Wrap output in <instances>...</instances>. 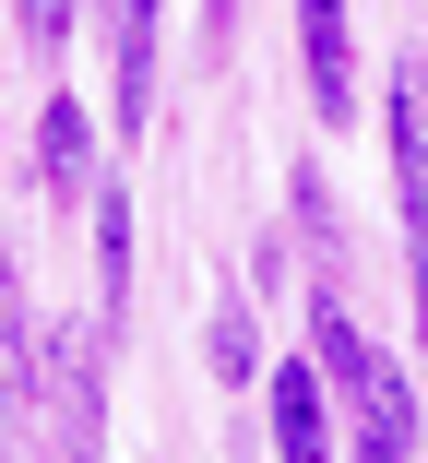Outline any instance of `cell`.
<instances>
[{
  "mask_svg": "<svg viewBox=\"0 0 428 463\" xmlns=\"http://www.w3.org/2000/svg\"><path fill=\"white\" fill-rule=\"evenodd\" d=\"M298 60H309V108H321V119H357V36H346V0H298Z\"/></svg>",
  "mask_w": 428,
  "mask_h": 463,
  "instance_id": "obj_1",
  "label": "cell"
},
{
  "mask_svg": "<svg viewBox=\"0 0 428 463\" xmlns=\"http://www.w3.org/2000/svg\"><path fill=\"white\" fill-rule=\"evenodd\" d=\"M36 191L48 203H83V191H108L96 178V119H83L60 83H48V108H36Z\"/></svg>",
  "mask_w": 428,
  "mask_h": 463,
  "instance_id": "obj_2",
  "label": "cell"
},
{
  "mask_svg": "<svg viewBox=\"0 0 428 463\" xmlns=\"http://www.w3.org/2000/svg\"><path fill=\"white\" fill-rule=\"evenodd\" d=\"M381 119H393V191H404V226H428V71H416V60L393 71Z\"/></svg>",
  "mask_w": 428,
  "mask_h": 463,
  "instance_id": "obj_3",
  "label": "cell"
},
{
  "mask_svg": "<svg viewBox=\"0 0 428 463\" xmlns=\"http://www.w3.org/2000/svg\"><path fill=\"white\" fill-rule=\"evenodd\" d=\"M333 368H274V451L286 463H333Z\"/></svg>",
  "mask_w": 428,
  "mask_h": 463,
  "instance_id": "obj_4",
  "label": "cell"
},
{
  "mask_svg": "<svg viewBox=\"0 0 428 463\" xmlns=\"http://www.w3.org/2000/svg\"><path fill=\"white\" fill-rule=\"evenodd\" d=\"M96 286H108V321L131 309V191H96Z\"/></svg>",
  "mask_w": 428,
  "mask_h": 463,
  "instance_id": "obj_5",
  "label": "cell"
},
{
  "mask_svg": "<svg viewBox=\"0 0 428 463\" xmlns=\"http://www.w3.org/2000/svg\"><path fill=\"white\" fill-rule=\"evenodd\" d=\"M214 381H226V392H250V381H274V368H262V333H250V309H238V298L214 309Z\"/></svg>",
  "mask_w": 428,
  "mask_h": 463,
  "instance_id": "obj_6",
  "label": "cell"
},
{
  "mask_svg": "<svg viewBox=\"0 0 428 463\" xmlns=\"http://www.w3.org/2000/svg\"><path fill=\"white\" fill-rule=\"evenodd\" d=\"M13 13H24V48H48V60H60V36H71V0H13Z\"/></svg>",
  "mask_w": 428,
  "mask_h": 463,
  "instance_id": "obj_7",
  "label": "cell"
},
{
  "mask_svg": "<svg viewBox=\"0 0 428 463\" xmlns=\"http://www.w3.org/2000/svg\"><path fill=\"white\" fill-rule=\"evenodd\" d=\"M404 273H416V368H428V226H404Z\"/></svg>",
  "mask_w": 428,
  "mask_h": 463,
  "instance_id": "obj_8",
  "label": "cell"
},
{
  "mask_svg": "<svg viewBox=\"0 0 428 463\" xmlns=\"http://www.w3.org/2000/svg\"><path fill=\"white\" fill-rule=\"evenodd\" d=\"M346 463H416V439H393V428H357V451Z\"/></svg>",
  "mask_w": 428,
  "mask_h": 463,
  "instance_id": "obj_9",
  "label": "cell"
},
{
  "mask_svg": "<svg viewBox=\"0 0 428 463\" xmlns=\"http://www.w3.org/2000/svg\"><path fill=\"white\" fill-rule=\"evenodd\" d=\"M203 13H214V24H238V0H203Z\"/></svg>",
  "mask_w": 428,
  "mask_h": 463,
  "instance_id": "obj_10",
  "label": "cell"
}]
</instances>
